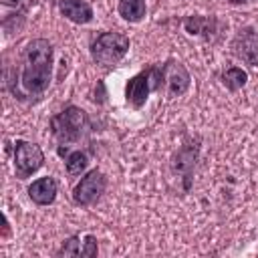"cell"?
Wrapping results in <instances>:
<instances>
[{"label":"cell","mask_w":258,"mask_h":258,"mask_svg":"<svg viewBox=\"0 0 258 258\" xmlns=\"http://www.w3.org/2000/svg\"><path fill=\"white\" fill-rule=\"evenodd\" d=\"M58 194V183L54 177L46 175V177H40V179H34L30 185H28V196L34 204L38 206H48L54 202Z\"/></svg>","instance_id":"9c48e42d"},{"label":"cell","mask_w":258,"mask_h":258,"mask_svg":"<svg viewBox=\"0 0 258 258\" xmlns=\"http://www.w3.org/2000/svg\"><path fill=\"white\" fill-rule=\"evenodd\" d=\"M87 163H89V157H87V153H83V151H73V153H69V157H67V161H64L67 171H69L71 175H79L81 171H85Z\"/></svg>","instance_id":"5bb4252c"},{"label":"cell","mask_w":258,"mask_h":258,"mask_svg":"<svg viewBox=\"0 0 258 258\" xmlns=\"http://www.w3.org/2000/svg\"><path fill=\"white\" fill-rule=\"evenodd\" d=\"M58 256H83V240L81 236H71L64 240L62 248L58 250Z\"/></svg>","instance_id":"9a60e30c"},{"label":"cell","mask_w":258,"mask_h":258,"mask_svg":"<svg viewBox=\"0 0 258 258\" xmlns=\"http://www.w3.org/2000/svg\"><path fill=\"white\" fill-rule=\"evenodd\" d=\"M189 81H191V77H189V73L185 71L183 64L169 60L163 67V83H165V89H167L169 97L183 95L187 91V87H189Z\"/></svg>","instance_id":"ba28073f"},{"label":"cell","mask_w":258,"mask_h":258,"mask_svg":"<svg viewBox=\"0 0 258 258\" xmlns=\"http://www.w3.org/2000/svg\"><path fill=\"white\" fill-rule=\"evenodd\" d=\"M87 125V115L81 107H67L62 113H58L56 117H52L50 121V129H52V135L60 141V143H71V141H77L83 133Z\"/></svg>","instance_id":"277c9868"},{"label":"cell","mask_w":258,"mask_h":258,"mask_svg":"<svg viewBox=\"0 0 258 258\" xmlns=\"http://www.w3.org/2000/svg\"><path fill=\"white\" fill-rule=\"evenodd\" d=\"M83 256H87V258L97 256V238L91 234H87L83 238Z\"/></svg>","instance_id":"2e32d148"},{"label":"cell","mask_w":258,"mask_h":258,"mask_svg":"<svg viewBox=\"0 0 258 258\" xmlns=\"http://www.w3.org/2000/svg\"><path fill=\"white\" fill-rule=\"evenodd\" d=\"M228 4H248V2H252V0H226Z\"/></svg>","instance_id":"ac0fdd59"},{"label":"cell","mask_w":258,"mask_h":258,"mask_svg":"<svg viewBox=\"0 0 258 258\" xmlns=\"http://www.w3.org/2000/svg\"><path fill=\"white\" fill-rule=\"evenodd\" d=\"M44 163V153L42 149L32 143V141H24L18 139L14 145V167H16V175L20 179L30 177L34 171H38Z\"/></svg>","instance_id":"5b68a950"},{"label":"cell","mask_w":258,"mask_h":258,"mask_svg":"<svg viewBox=\"0 0 258 258\" xmlns=\"http://www.w3.org/2000/svg\"><path fill=\"white\" fill-rule=\"evenodd\" d=\"M183 26L191 36H204L210 40L216 36L220 22L216 16H189V18H185Z\"/></svg>","instance_id":"8fae6325"},{"label":"cell","mask_w":258,"mask_h":258,"mask_svg":"<svg viewBox=\"0 0 258 258\" xmlns=\"http://www.w3.org/2000/svg\"><path fill=\"white\" fill-rule=\"evenodd\" d=\"M246 81H248V75H246V71L240 69V67H232V69H228V71L222 75V83H224L226 89H230V91L242 89V87L246 85Z\"/></svg>","instance_id":"4fadbf2b"},{"label":"cell","mask_w":258,"mask_h":258,"mask_svg":"<svg viewBox=\"0 0 258 258\" xmlns=\"http://www.w3.org/2000/svg\"><path fill=\"white\" fill-rule=\"evenodd\" d=\"M20 2H22V0H2L4 6H18Z\"/></svg>","instance_id":"e0dca14e"},{"label":"cell","mask_w":258,"mask_h":258,"mask_svg":"<svg viewBox=\"0 0 258 258\" xmlns=\"http://www.w3.org/2000/svg\"><path fill=\"white\" fill-rule=\"evenodd\" d=\"M232 52L250 67L258 64V34L252 28H242L232 40Z\"/></svg>","instance_id":"52a82bcc"},{"label":"cell","mask_w":258,"mask_h":258,"mask_svg":"<svg viewBox=\"0 0 258 258\" xmlns=\"http://www.w3.org/2000/svg\"><path fill=\"white\" fill-rule=\"evenodd\" d=\"M161 85H163V67L151 64L127 81L125 99L133 109H141L145 105L149 93L161 89Z\"/></svg>","instance_id":"7a4b0ae2"},{"label":"cell","mask_w":258,"mask_h":258,"mask_svg":"<svg viewBox=\"0 0 258 258\" xmlns=\"http://www.w3.org/2000/svg\"><path fill=\"white\" fill-rule=\"evenodd\" d=\"M60 14L75 24H87L93 20V8L87 0H62Z\"/></svg>","instance_id":"30bf717a"},{"label":"cell","mask_w":258,"mask_h":258,"mask_svg":"<svg viewBox=\"0 0 258 258\" xmlns=\"http://www.w3.org/2000/svg\"><path fill=\"white\" fill-rule=\"evenodd\" d=\"M52 77V44L46 38H34L26 44L20 60L18 87L14 97H36L48 89Z\"/></svg>","instance_id":"6da1fadb"},{"label":"cell","mask_w":258,"mask_h":258,"mask_svg":"<svg viewBox=\"0 0 258 258\" xmlns=\"http://www.w3.org/2000/svg\"><path fill=\"white\" fill-rule=\"evenodd\" d=\"M129 50V38L121 32H103L91 42V56L101 67L117 64Z\"/></svg>","instance_id":"3957f363"},{"label":"cell","mask_w":258,"mask_h":258,"mask_svg":"<svg viewBox=\"0 0 258 258\" xmlns=\"http://www.w3.org/2000/svg\"><path fill=\"white\" fill-rule=\"evenodd\" d=\"M119 14L129 22H139L145 16V0H119Z\"/></svg>","instance_id":"7c38bea8"},{"label":"cell","mask_w":258,"mask_h":258,"mask_svg":"<svg viewBox=\"0 0 258 258\" xmlns=\"http://www.w3.org/2000/svg\"><path fill=\"white\" fill-rule=\"evenodd\" d=\"M105 187H107V177L103 175V171L93 169L85 177H81V181L75 185L73 200L79 206H91L105 194Z\"/></svg>","instance_id":"8992f818"}]
</instances>
